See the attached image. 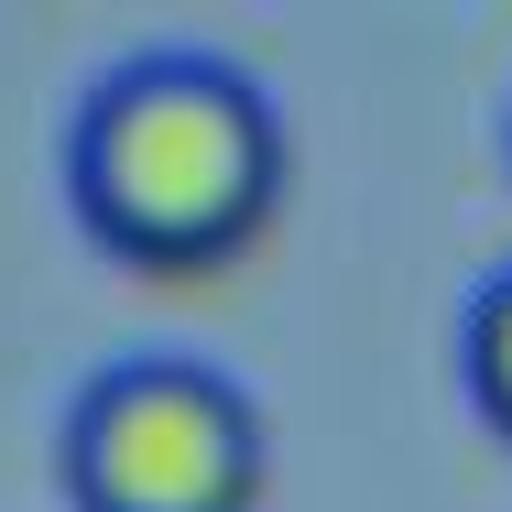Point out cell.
<instances>
[{"label": "cell", "instance_id": "obj_1", "mask_svg": "<svg viewBox=\"0 0 512 512\" xmlns=\"http://www.w3.org/2000/svg\"><path fill=\"white\" fill-rule=\"evenodd\" d=\"M284 109L251 66L207 44H142L77 99L66 131V186L77 218L120 262H218L240 251L284 197Z\"/></svg>", "mask_w": 512, "mask_h": 512}, {"label": "cell", "instance_id": "obj_2", "mask_svg": "<svg viewBox=\"0 0 512 512\" xmlns=\"http://www.w3.org/2000/svg\"><path fill=\"white\" fill-rule=\"evenodd\" d=\"M262 404L197 349H131L66 404L77 512H251L262 502Z\"/></svg>", "mask_w": 512, "mask_h": 512}, {"label": "cell", "instance_id": "obj_3", "mask_svg": "<svg viewBox=\"0 0 512 512\" xmlns=\"http://www.w3.org/2000/svg\"><path fill=\"white\" fill-rule=\"evenodd\" d=\"M458 371H469V404L512 436V262H491L458 306Z\"/></svg>", "mask_w": 512, "mask_h": 512}]
</instances>
